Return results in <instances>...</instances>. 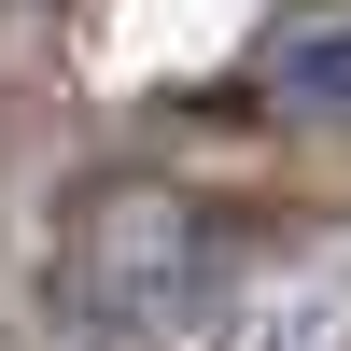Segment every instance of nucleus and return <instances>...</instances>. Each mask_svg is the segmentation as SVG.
<instances>
[{
  "mask_svg": "<svg viewBox=\"0 0 351 351\" xmlns=\"http://www.w3.org/2000/svg\"><path fill=\"white\" fill-rule=\"evenodd\" d=\"M253 99L281 112H351V14H281L253 43Z\"/></svg>",
  "mask_w": 351,
  "mask_h": 351,
  "instance_id": "obj_1",
  "label": "nucleus"
}]
</instances>
